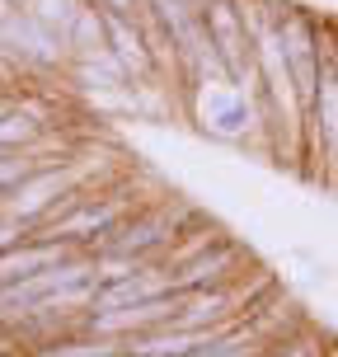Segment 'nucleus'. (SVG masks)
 I'll list each match as a JSON object with an SVG mask.
<instances>
[{
    "label": "nucleus",
    "instance_id": "f257e3e1",
    "mask_svg": "<svg viewBox=\"0 0 338 357\" xmlns=\"http://www.w3.org/2000/svg\"><path fill=\"white\" fill-rule=\"evenodd\" d=\"M197 207L183 197H151L137 216H127L118 231L108 235L94 250L99 268L108 264H169L174 245L183 240V231L197 221Z\"/></svg>",
    "mask_w": 338,
    "mask_h": 357
},
{
    "label": "nucleus",
    "instance_id": "f03ea898",
    "mask_svg": "<svg viewBox=\"0 0 338 357\" xmlns=\"http://www.w3.org/2000/svg\"><path fill=\"white\" fill-rule=\"evenodd\" d=\"M188 113L193 123L212 137V142L240 146L249 142L254 132L263 127V113H259V94L240 85H197L188 89Z\"/></svg>",
    "mask_w": 338,
    "mask_h": 357
},
{
    "label": "nucleus",
    "instance_id": "7ed1b4c3",
    "mask_svg": "<svg viewBox=\"0 0 338 357\" xmlns=\"http://www.w3.org/2000/svg\"><path fill=\"white\" fill-rule=\"evenodd\" d=\"M0 52L24 71V80H47V75H61L66 80V66H71L66 43L47 24H38L29 10H15V15L0 24Z\"/></svg>",
    "mask_w": 338,
    "mask_h": 357
},
{
    "label": "nucleus",
    "instance_id": "20e7f679",
    "mask_svg": "<svg viewBox=\"0 0 338 357\" xmlns=\"http://www.w3.org/2000/svg\"><path fill=\"white\" fill-rule=\"evenodd\" d=\"M197 5H202L212 56L221 61L226 80L240 89H254V38L249 19H245V0H197Z\"/></svg>",
    "mask_w": 338,
    "mask_h": 357
},
{
    "label": "nucleus",
    "instance_id": "39448f33",
    "mask_svg": "<svg viewBox=\"0 0 338 357\" xmlns=\"http://www.w3.org/2000/svg\"><path fill=\"white\" fill-rule=\"evenodd\" d=\"M249 264V250L231 240V235H221L212 250H202L197 259H188L183 268H174V291L178 296H207V291H226V287L245 282V273L240 268Z\"/></svg>",
    "mask_w": 338,
    "mask_h": 357
},
{
    "label": "nucleus",
    "instance_id": "423d86ee",
    "mask_svg": "<svg viewBox=\"0 0 338 357\" xmlns=\"http://www.w3.org/2000/svg\"><path fill=\"white\" fill-rule=\"evenodd\" d=\"M108 29V56L123 66V75L132 85H160V71H155V52H151V38H146L141 19L127 15H104Z\"/></svg>",
    "mask_w": 338,
    "mask_h": 357
},
{
    "label": "nucleus",
    "instance_id": "0eeeda50",
    "mask_svg": "<svg viewBox=\"0 0 338 357\" xmlns=\"http://www.w3.org/2000/svg\"><path fill=\"white\" fill-rule=\"evenodd\" d=\"M71 254L75 250L66 245V240H47V235L33 231V240H24L19 250L0 254V291L29 282V278H38V273H47V268H56V264H66Z\"/></svg>",
    "mask_w": 338,
    "mask_h": 357
},
{
    "label": "nucleus",
    "instance_id": "6e6552de",
    "mask_svg": "<svg viewBox=\"0 0 338 357\" xmlns=\"http://www.w3.org/2000/svg\"><path fill=\"white\" fill-rule=\"evenodd\" d=\"M66 52L71 61H85V56H108V29H104V10L99 5H80L71 19V33H66Z\"/></svg>",
    "mask_w": 338,
    "mask_h": 357
},
{
    "label": "nucleus",
    "instance_id": "1a4fd4ad",
    "mask_svg": "<svg viewBox=\"0 0 338 357\" xmlns=\"http://www.w3.org/2000/svg\"><path fill=\"white\" fill-rule=\"evenodd\" d=\"M66 85L85 89V94H113V89H127L132 80L123 75V66L113 56H85V61L66 66Z\"/></svg>",
    "mask_w": 338,
    "mask_h": 357
},
{
    "label": "nucleus",
    "instance_id": "9d476101",
    "mask_svg": "<svg viewBox=\"0 0 338 357\" xmlns=\"http://www.w3.org/2000/svg\"><path fill=\"white\" fill-rule=\"evenodd\" d=\"M123 353H127L123 339H99V334L75 329V334H61V339L43 343V348H33L24 357H123Z\"/></svg>",
    "mask_w": 338,
    "mask_h": 357
},
{
    "label": "nucleus",
    "instance_id": "9b49d317",
    "mask_svg": "<svg viewBox=\"0 0 338 357\" xmlns=\"http://www.w3.org/2000/svg\"><path fill=\"white\" fill-rule=\"evenodd\" d=\"M89 5H99L104 15H127V19H141V5H146V0H89Z\"/></svg>",
    "mask_w": 338,
    "mask_h": 357
},
{
    "label": "nucleus",
    "instance_id": "f8f14e48",
    "mask_svg": "<svg viewBox=\"0 0 338 357\" xmlns=\"http://www.w3.org/2000/svg\"><path fill=\"white\" fill-rule=\"evenodd\" d=\"M0 155H10V151H0Z\"/></svg>",
    "mask_w": 338,
    "mask_h": 357
}]
</instances>
